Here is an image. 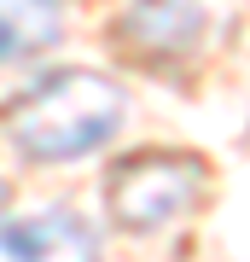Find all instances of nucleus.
<instances>
[{
    "mask_svg": "<svg viewBox=\"0 0 250 262\" xmlns=\"http://www.w3.org/2000/svg\"><path fill=\"white\" fill-rule=\"evenodd\" d=\"M122 117H128V94L111 76L58 70L6 111V134L18 146V158H29V163H76L87 151L111 146Z\"/></svg>",
    "mask_w": 250,
    "mask_h": 262,
    "instance_id": "1",
    "label": "nucleus"
},
{
    "mask_svg": "<svg viewBox=\"0 0 250 262\" xmlns=\"http://www.w3.org/2000/svg\"><path fill=\"white\" fill-rule=\"evenodd\" d=\"M6 198H12V192H6V181H0V215H6Z\"/></svg>",
    "mask_w": 250,
    "mask_h": 262,
    "instance_id": "6",
    "label": "nucleus"
},
{
    "mask_svg": "<svg viewBox=\"0 0 250 262\" xmlns=\"http://www.w3.org/2000/svg\"><path fill=\"white\" fill-rule=\"evenodd\" d=\"M0 256H99V227L76 210H41V215H0Z\"/></svg>",
    "mask_w": 250,
    "mask_h": 262,
    "instance_id": "4",
    "label": "nucleus"
},
{
    "mask_svg": "<svg viewBox=\"0 0 250 262\" xmlns=\"http://www.w3.org/2000/svg\"><path fill=\"white\" fill-rule=\"evenodd\" d=\"M204 198V163L192 151H134L105 175V210L122 233H157Z\"/></svg>",
    "mask_w": 250,
    "mask_h": 262,
    "instance_id": "2",
    "label": "nucleus"
},
{
    "mask_svg": "<svg viewBox=\"0 0 250 262\" xmlns=\"http://www.w3.org/2000/svg\"><path fill=\"white\" fill-rule=\"evenodd\" d=\"M64 35V0H0V70L41 58Z\"/></svg>",
    "mask_w": 250,
    "mask_h": 262,
    "instance_id": "5",
    "label": "nucleus"
},
{
    "mask_svg": "<svg viewBox=\"0 0 250 262\" xmlns=\"http://www.w3.org/2000/svg\"><path fill=\"white\" fill-rule=\"evenodd\" d=\"M117 41H122V53L175 70L204 41V6L198 0H134L117 18Z\"/></svg>",
    "mask_w": 250,
    "mask_h": 262,
    "instance_id": "3",
    "label": "nucleus"
}]
</instances>
